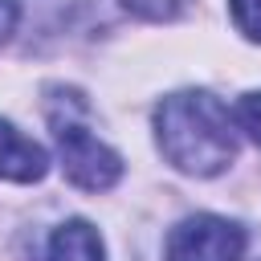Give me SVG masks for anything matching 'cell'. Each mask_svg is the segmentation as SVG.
Returning a JSON list of instances; mask_svg holds the SVG:
<instances>
[{
    "label": "cell",
    "instance_id": "1",
    "mask_svg": "<svg viewBox=\"0 0 261 261\" xmlns=\"http://www.w3.org/2000/svg\"><path fill=\"white\" fill-rule=\"evenodd\" d=\"M155 139L171 167L188 175H216L237 155L232 114L208 90H179L155 106Z\"/></svg>",
    "mask_w": 261,
    "mask_h": 261
},
{
    "label": "cell",
    "instance_id": "2",
    "mask_svg": "<svg viewBox=\"0 0 261 261\" xmlns=\"http://www.w3.org/2000/svg\"><path fill=\"white\" fill-rule=\"evenodd\" d=\"M49 126H53V139H57V155H61V167H65V179L82 192H106L118 184L122 175V159L98 143L73 114H61V110H49Z\"/></svg>",
    "mask_w": 261,
    "mask_h": 261
},
{
    "label": "cell",
    "instance_id": "3",
    "mask_svg": "<svg viewBox=\"0 0 261 261\" xmlns=\"http://www.w3.org/2000/svg\"><path fill=\"white\" fill-rule=\"evenodd\" d=\"M163 257L167 261H241L245 257V228L224 216H212V212L188 216L171 228Z\"/></svg>",
    "mask_w": 261,
    "mask_h": 261
},
{
    "label": "cell",
    "instance_id": "4",
    "mask_svg": "<svg viewBox=\"0 0 261 261\" xmlns=\"http://www.w3.org/2000/svg\"><path fill=\"white\" fill-rule=\"evenodd\" d=\"M45 171H49V155H45V147H37V143L24 139L12 122L0 118V179L37 184Z\"/></svg>",
    "mask_w": 261,
    "mask_h": 261
},
{
    "label": "cell",
    "instance_id": "5",
    "mask_svg": "<svg viewBox=\"0 0 261 261\" xmlns=\"http://www.w3.org/2000/svg\"><path fill=\"white\" fill-rule=\"evenodd\" d=\"M45 261H106V249H102V237L90 220H65L49 237Z\"/></svg>",
    "mask_w": 261,
    "mask_h": 261
},
{
    "label": "cell",
    "instance_id": "6",
    "mask_svg": "<svg viewBox=\"0 0 261 261\" xmlns=\"http://www.w3.org/2000/svg\"><path fill=\"white\" fill-rule=\"evenodd\" d=\"M232 4V20L249 41H261V0H228Z\"/></svg>",
    "mask_w": 261,
    "mask_h": 261
},
{
    "label": "cell",
    "instance_id": "7",
    "mask_svg": "<svg viewBox=\"0 0 261 261\" xmlns=\"http://www.w3.org/2000/svg\"><path fill=\"white\" fill-rule=\"evenodd\" d=\"M237 122L249 130V139L261 147V90H253V94H245L241 102H237Z\"/></svg>",
    "mask_w": 261,
    "mask_h": 261
},
{
    "label": "cell",
    "instance_id": "8",
    "mask_svg": "<svg viewBox=\"0 0 261 261\" xmlns=\"http://www.w3.org/2000/svg\"><path fill=\"white\" fill-rule=\"evenodd\" d=\"M135 16H147V20H167V16H175V8H179V0H122Z\"/></svg>",
    "mask_w": 261,
    "mask_h": 261
},
{
    "label": "cell",
    "instance_id": "9",
    "mask_svg": "<svg viewBox=\"0 0 261 261\" xmlns=\"http://www.w3.org/2000/svg\"><path fill=\"white\" fill-rule=\"evenodd\" d=\"M12 29H16V0H0V41H8Z\"/></svg>",
    "mask_w": 261,
    "mask_h": 261
}]
</instances>
